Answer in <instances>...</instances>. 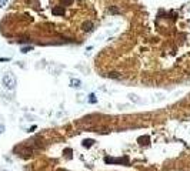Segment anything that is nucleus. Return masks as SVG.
Wrapping results in <instances>:
<instances>
[{
    "label": "nucleus",
    "mask_w": 190,
    "mask_h": 171,
    "mask_svg": "<svg viewBox=\"0 0 190 171\" xmlns=\"http://www.w3.org/2000/svg\"><path fill=\"white\" fill-rule=\"evenodd\" d=\"M70 84H72V87H76V89H79V87H80V84H82V83H80V80H75V79H73V80H72V83H70Z\"/></svg>",
    "instance_id": "nucleus-5"
},
{
    "label": "nucleus",
    "mask_w": 190,
    "mask_h": 171,
    "mask_svg": "<svg viewBox=\"0 0 190 171\" xmlns=\"http://www.w3.org/2000/svg\"><path fill=\"white\" fill-rule=\"evenodd\" d=\"M32 49H33L32 46H27V47H23V49H22V53H27V51H30Z\"/></svg>",
    "instance_id": "nucleus-6"
},
{
    "label": "nucleus",
    "mask_w": 190,
    "mask_h": 171,
    "mask_svg": "<svg viewBox=\"0 0 190 171\" xmlns=\"http://www.w3.org/2000/svg\"><path fill=\"white\" fill-rule=\"evenodd\" d=\"M3 130H4V127H3V125H0V134L3 133Z\"/></svg>",
    "instance_id": "nucleus-9"
},
{
    "label": "nucleus",
    "mask_w": 190,
    "mask_h": 171,
    "mask_svg": "<svg viewBox=\"0 0 190 171\" xmlns=\"http://www.w3.org/2000/svg\"><path fill=\"white\" fill-rule=\"evenodd\" d=\"M93 143H94L93 140H84V141H83V147L89 148V147H91V146H93Z\"/></svg>",
    "instance_id": "nucleus-4"
},
{
    "label": "nucleus",
    "mask_w": 190,
    "mask_h": 171,
    "mask_svg": "<svg viewBox=\"0 0 190 171\" xmlns=\"http://www.w3.org/2000/svg\"><path fill=\"white\" fill-rule=\"evenodd\" d=\"M53 14H64V9L54 7V9H53Z\"/></svg>",
    "instance_id": "nucleus-3"
},
{
    "label": "nucleus",
    "mask_w": 190,
    "mask_h": 171,
    "mask_svg": "<svg viewBox=\"0 0 190 171\" xmlns=\"http://www.w3.org/2000/svg\"><path fill=\"white\" fill-rule=\"evenodd\" d=\"M1 81H3V86H4L6 89H9V90H13L14 87H16V77H14L12 73L4 74Z\"/></svg>",
    "instance_id": "nucleus-1"
},
{
    "label": "nucleus",
    "mask_w": 190,
    "mask_h": 171,
    "mask_svg": "<svg viewBox=\"0 0 190 171\" xmlns=\"http://www.w3.org/2000/svg\"><path fill=\"white\" fill-rule=\"evenodd\" d=\"M83 30H86V32H91V30H93V23H91V22H86V23L83 24Z\"/></svg>",
    "instance_id": "nucleus-2"
},
{
    "label": "nucleus",
    "mask_w": 190,
    "mask_h": 171,
    "mask_svg": "<svg viewBox=\"0 0 190 171\" xmlns=\"http://www.w3.org/2000/svg\"><path fill=\"white\" fill-rule=\"evenodd\" d=\"M7 4V0H0V7H4Z\"/></svg>",
    "instance_id": "nucleus-8"
},
{
    "label": "nucleus",
    "mask_w": 190,
    "mask_h": 171,
    "mask_svg": "<svg viewBox=\"0 0 190 171\" xmlns=\"http://www.w3.org/2000/svg\"><path fill=\"white\" fill-rule=\"evenodd\" d=\"M89 101H90V103H96V96H94V94H90V96H89Z\"/></svg>",
    "instance_id": "nucleus-7"
}]
</instances>
